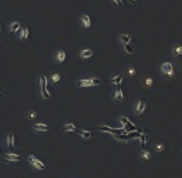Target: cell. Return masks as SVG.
<instances>
[{
  "mask_svg": "<svg viewBox=\"0 0 182 178\" xmlns=\"http://www.w3.org/2000/svg\"><path fill=\"white\" fill-rule=\"evenodd\" d=\"M144 83H145V86H147V87H151V86L154 84V79H152V77H145Z\"/></svg>",
  "mask_w": 182,
  "mask_h": 178,
  "instance_id": "cell-25",
  "label": "cell"
},
{
  "mask_svg": "<svg viewBox=\"0 0 182 178\" xmlns=\"http://www.w3.org/2000/svg\"><path fill=\"white\" fill-rule=\"evenodd\" d=\"M7 147L9 148L14 147V135L13 134H7Z\"/></svg>",
  "mask_w": 182,
  "mask_h": 178,
  "instance_id": "cell-21",
  "label": "cell"
},
{
  "mask_svg": "<svg viewBox=\"0 0 182 178\" xmlns=\"http://www.w3.org/2000/svg\"><path fill=\"white\" fill-rule=\"evenodd\" d=\"M80 21H81L83 27H85V29H90V27H91V17L88 16V14H81V16H80Z\"/></svg>",
  "mask_w": 182,
  "mask_h": 178,
  "instance_id": "cell-6",
  "label": "cell"
},
{
  "mask_svg": "<svg viewBox=\"0 0 182 178\" xmlns=\"http://www.w3.org/2000/svg\"><path fill=\"white\" fill-rule=\"evenodd\" d=\"M139 160H142V161H149V160H151V152H149L148 150L142 148V150L139 151Z\"/></svg>",
  "mask_w": 182,
  "mask_h": 178,
  "instance_id": "cell-12",
  "label": "cell"
},
{
  "mask_svg": "<svg viewBox=\"0 0 182 178\" xmlns=\"http://www.w3.org/2000/svg\"><path fill=\"white\" fill-rule=\"evenodd\" d=\"M172 51H174L175 56H182V46H175Z\"/></svg>",
  "mask_w": 182,
  "mask_h": 178,
  "instance_id": "cell-24",
  "label": "cell"
},
{
  "mask_svg": "<svg viewBox=\"0 0 182 178\" xmlns=\"http://www.w3.org/2000/svg\"><path fill=\"white\" fill-rule=\"evenodd\" d=\"M145 107H147V98L142 97L137 101V104H135V107H134V111H135L137 115H141V114H144V111H145Z\"/></svg>",
  "mask_w": 182,
  "mask_h": 178,
  "instance_id": "cell-2",
  "label": "cell"
},
{
  "mask_svg": "<svg viewBox=\"0 0 182 178\" xmlns=\"http://www.w3.org/2000/svg\"><path fill=\"white\" fill-rule=\"evenodd\" d=\"M124 51H125L127 54H133V53H135V47H134L131 43H127V44H124Z\"/></svg>",
  "mask_w": 182,
  "mask_h": 178,
  "instance_id": "cell-18",
  "label": "cell"
},
{
  "mask_svg": "<svg viewBox=\"0 0 182 178\" xmlns=\"http://www.w3.org/2000/svg\"><path fill=\"white\" fill-rule=\"evenodd\" d=\"M27 161L30 162V164L33 165V167L36 168V170H37V171H43V170L46 168L44 162H41L40 160H37V158H36L34 155H29V157H27Z\"/></svg>",
  "mask_w": 182,
  "mask_h": 178,
  "instance_id": "cell-4",
  "label": "cell"
},
{
  "mask_svg": "<svg viewBox=\"0 0 182 178\" xmlns=\"http://www.w3.org/2000/svg\"><path fill=\"white\" fill-rule=\"evenodd\" d=\"M49 126L47 124H44V123H36L33 126V130L34 131H37V132H46V131H49Z\"/></svg>",
  "mask_w": 182,
  "mask_h": 178,
  "instance_id": "cell-5",
  "label": "cell"
},
{
  "mask_svg": "<svg viewBox=\"0 0 182 178\" xmlns=\"http://www.w3.org/2000/svg\"><path fill=\"white\" fill-rule=\"evenodd\" d=\"M38 83H40V93H41V97L46 98V100H50V98H51V94H50L49 90H47V79H46V76H40Z\"/></svg>",
  "mask_w": 182,
  "mask_h": 178,
  "instance_id": "cell-1",
  "label": "cell"
},
{
  "mask_svg": "<svg viewBox=\"0 0 182 178\" xmlns=\"http://www.w3.org/2000/svg\"><path fill=\"white\" fill-rule=\"evenodd\" d=\"M120 123H121L122 126H125V128H127V127H130L131 130H135L134 123L130 120V118H127V117H120Z\"/></svg>",
  "mask_w": 182,
  "mask_h": 178,
  "instance_id": "cell-9",
  "label": "cell"
},
{
  "mask_svg": "<svg viewBox=\"0 0 182 178\" xmlns=\"http://www.w3.org/2000/svg\"><path fill=\"white\" fill-rule=\"evenodd\" d=\"M80 57L81 59H90V57H93V50L91 49H84L80 51Z\"/></svg>",
  "mask_w": 182,
  "mask_h": 178,
  "instance_id": "cell-13",
  "label": "cell"
},
{
  "mask_svg": "<svg viewBox=\"0 0 182 178\" xmlns=\"http://www.w3.org/2000/svg\"><path fill=\"white\" fill-rule=\"evenodd\" d=\"M77 86H78V87H91L93 84H91V80H90V79H87V80H78L77 81Z\"/></svg>",
  "mask_w": 182,
  "mask_h": 178,
  "instance_id": "cell-19",
  "label": "cell"
},
{
  "mask_svg": "<svg viewBox=\"0 0 182 178\" xmlns=\"http://www.w3.org/2000/svg\"><path fill=\"white\" fill-rule=\"evenodd\" d=\"M77 132H78L83 138H85V140H90V138L93 137V134H91L90 131H85V130H77Z\"/></svg>",
  "mask_w": 182,
  "mask_h": 178,
  "instance_id": "cell-17",
  "label": "cell"
},
{
  "mask_svg": "<svg viewBox=\"0 0 182 178\" xmlns=\"http://www.w3.org/2000/svg\"><path fill=\"white\" fill-rule=\"evenodd\" d=\"M130 3H133V4H135V3H137V0H130Z\"/></svg>",
  "mask_w": 182,
  "mask_h": 178,
  "instance_id": "cell-31",
  "label": "cell"
},
{
  "mask_svg": "<svg viewBox=\"0 0 182 178\" xmlns=\"http://www.w3.org/2000/svg\"><path fill=\"white\" fill-rule=\"evenodd\" d=\"M0 97H1V94H0Z\"/></svg>",
  "mask_w": 182,
  "mask_h": 178,
  "instance_id": "cell-32",
  "label": "cell"
},
{
  "mask_svg": "<svg viewBox=\"0 0 182 178\" xmlns=\"http://www.w3.org/2000/svg\"><path fill=\"white\" fill-rule=\"evenodd\" d=\"M164 150H165V146H164V144H157V146H155V151H157V152H162Z\"/></svg>",
  "mask_w": 182,
  "mask_h": 178,
  "instance_id": "cell-26",
  "label": "cell"
},
{
  "mask_svg": "<svg viewBox=\"0 0 182 178\" xmlns=\"http://www.w3.org/2000/svg\"><path fill=\"white\" fill-rule=\"evenodd\" d=\"M122 100H124V93H122V90H121V88H117L115 93H114V101H115L117 104H121Z\"/></svg>",
  "mask_w": 182,
  "mask_h": 178,
  "instance_id": "cell-8",
  "label": "cell"
},
{
  "mask_svg": "<svg viewBox=\"0 0 182 178\" xmlns=\"http://www.w3.org/2000/svg\"><path fill=\"white\" fill-rule=\"evenodd\" d=\"M77 127H76V126H74V124H71V123H70V124H64V126H63V131H64V132H67V131H77Z\"/></svg>",
  "mask_w": 182,
  "mask_h": 178,
  "instance_id": "cell-20",
  "label": "cell"
},
{
  "mask_svg": "<svg viewBox=\"0 0 182 178\" xmlns=\"http://www.w3.org/2000/svg\"><path fill=\"white\" fill-rule=\"evenodd\" d=\"M128 74L133 77V76H135V68L134 67H128Z\"/></svg>",
  "mask_w": 182,
  "mask_h": 178,
  "instance_id": "cell-28",
  "label": "cell"
},
{
  "mask_svg": "<svg viewBox=\"0 0 182 178\" xmlns=\"http://www.w3.org/2000/svg\"><path fill=\"white\" fill-rule=\"evenodd\" d=\"M91 80V84L93 86H100V84H102V80H100V79H90Z\"/></svg>",
  "mask_w": 182,
  "mask_h": 178,
  "instance_id": "cell-27",
  "label": "cell"
},
{
  "mask_svg": "<svg viewBox=\"0 0 182 178\" xmlns=\"http://www.w3.org/2000/svg\"><path fill=\"white\" fill-rule=\"evenodd\" d=\"M118 40H120V43L124 46V44H127V43H131V36H130L128 33H121L120 37H118Z\"/></svg>",
  "mask_w": 182,
  "mask_h": 178,
  "instance_id": "cell-7",
  "label": "cell"
},
{
  "mask_svg": "<svg viewBox=\"0 0 182 178\" xmlns=\"http://www.w3.org/2000/svg\"><path fill=\"white\" fill-rule=\"evenodd\" d=\"M10 32H20V29H21V24L19 23V21H13V23H10Z\"/></svg>",
  "mask_w": 182,
  "mask_h": 178,
  "instance_id": "cell-16",
  "label": "cell"
},
{
  "mask_svg": "<svg viewBox=\"0 0 182 178\" xmlns=\"http://www.w3.org/2000/svg\"><path fill=\"white\" fill-rule=\"evenodd\" d=\"M148 138L149 137L147 134H141V135H139V143H141V147H142V148H145V144H147Z\"/></svg>",
  "mask_w": 182,
  "mask_h": 178,
  "instance_id": "cell-22",
  "label": "cell"
},
{
  "mask_svg": "<svg viewBox=\"0 0 182 178\" xmlns=\"http://www.w3.org/2000/svg\"><path fill=\"white\" fill-rule=\"evenodd\" d=\"M36 115H37V113H34V111H30V113H29V117H30V118H34Z\"/></svg>",
  "mask_w": 182,
  "mask_h": 178,
  "instance_id": "cell-30",
  "label": "cell"
},
{
  "mask_svg": "<svg viewBox=\"0 0 182 178\" xmlns=\"http://www.w3.org/2000/svg\"><path fill=\"white\" fill-rule=\"evenodd\" d=\"M4 160H6V161L17 162V161H20V155H17V154H6V155H4Z\"/></svg>",
  "mask_w": 182,
  "mask_h": 178,
  "instance_id": "cell-14",
  "label": "cell"
},
{
  "mask_svg": "<svg viewBox=\"0 0 182 178\" xmlns=\"http://www.w3.org/2000/svg\"><path fill=\"white\" fill-rule=\"evenodd\" d=\"M161 71L165 74L166 77H174V66L171 61H164L162 64H161Z\"/></svg>",
  "mask_w": 182,
  "mask_h": 178,
  "instance_id": "cell-3",
  "label": "cell"
},
{
  "mask_svg": "<svg viewBox=\"0 0 182 178\" xmlns=\"http://www.w3.org/2000/svg\"><path fill=\"white\" fill-rule=\"evenodd\" d=\"M66 51L64 50H58L57 53H56V61L57 63H64L66 61Z\"/></svg>",
  "mask_w": 182,
  "mask_h": 178,
  "instance_id": "cell-10",
  "label": "cell"
},
{
  "mask_svg": "<svg viewBox=\"0 0 182 178\" xmlns=\"http://www.w3.org/2000/svg\"><path fill=\"white\" fill-rule=\"evenodd\" d=\"M113 1L115 3L118 7H122V4H124V3H122V0H113Z\"/></svg>",
  "mask_w": 182,
  "mask_h": 178,
  "instance_id": "cell-29",
  "label": "cell"
},
{
  "mask_svg": "<svg viewBox=\"0 0 182 178\" xmlns=\"http://www.w3.org/2000/svg\"><path fill=\"white\" fill-rule=\"evenodd\" d=\"M121 83H122V76H121V74L114 76V77L110 80V84H114V86H121Z\"/></svg>",
  "mask_w": 182,
  "mask_h": 178,
  "instance_id": "cell-15",
  "label": "cell"
},
{
  "mask_svg": "<svg viewBox=\"0 0 182 178\" xmlns=\"http://www.w3.org/2000/svg\"><path fill=\"white\" fill-rule=\"evenodd\" d=\"M29 27L27 26H24V27H21L20 29V40L21 41H27V39H29Z\"/></svg>",
  "mask_w": 182,
  "mask_h": 178,
  "instance_id": "cell-11",
  "label": "cell"
},
{
  "mask_svg": "<svg viewBox=\"0 0 182 178\" xmlns=\"http://www.w3.org/2000/svg\"><path fill=\"white\" fill-rule=\"evenodd\" d=\"M60 79H61V77H60V74H58V73H53V74L50 76V80L53 81V83H58Z\"/></svg>",
  "mask_w": 182,
  "mask_h": 178,
  "instance_id": "cell-23",
  "label": "cell"
}]
</instances>
